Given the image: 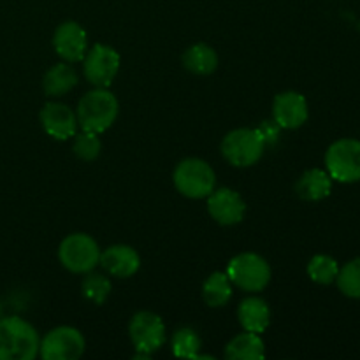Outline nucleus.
<instances>
[{
  "label": "nucleus",
  "mask_w": 360,
  "mask_h": 360,
  "mask_svg": "<svg viewBox=\"0 0 360 360\" xmlns=\"http://www.w3.org/2000/svg\"><path fill=\"white\" fill-rule=\"evenodd\" d=\"M232 297V283L227 273H213L202 285V299L210 308H221Z\"/></svg>",
  "instance_id": "412c9836"
},
{
  "label": "nucleus",
  "mask_w": 360,
  "mask_h": 360,
  "mask_svg": "<svg viewBox=\"0 0 360 360\" xmlns=\"http://www.w3.org/2000/svg\"><path fill=\"white\" fill-rule=\"evenodd\" d=\"M81 292L88 301L95 302V304H104L105 299L111 294V281L104 274L90 271L81 283Z\"/></svg>",
  "instance_id": "b1692460"
},
{
  "label": "nucleus",
  "mask_w": 360,
  "mask_h": 360,
  "mask_svg": "<svg viewBox=\"0 0 360 360\" xmlns=\"http://www.w3.org/2000/svg\"><path fill=\"white\" fill-rule=\"evenodd\" d=\"M266 357V345L257 333L238 334L225 347V359L229 360H260Z\"/></svg>",
  "instance_id": "f3484780"
},
{
  "label": "nucleus",
  "mask_w": 360,
  "mask_h": 360,
  "mask_svg": "<svg viewBox=\"0 0 360 360\" xmlns=\"http://www.w3.org/2000/svg\"><path fill=\"white\" fill-rule=\"evenodd\" d=\"M129 336L136 347L137 354L150 357L160 350L165 343V326L157 313L139 311L129 323Z\"/></svg>",
  "instance_id": "1a4fd4ad"
},
{
  "label": "nucleus",
  "mask_w": 360,
  "mask_h": 360,
  "mask_svg": "<svg viewBox=\"0 0 360 360\" xmlns=\"http://www.w3.org/2000/svg\"><path fill=\"white\" fill-rule=\"evenodd\" d=\"M72 151L79 160L91 162L101 155L102 143L98 139V134L90 132V130H83V132L74 136Z\"/></svg>",
  "instance_id": "a878e982"
},
{
  "label": "nucleus",
  "mask_w": 360,
  "mask_h": 360,
  "mask_svg": "<svg viewBox=\"0 0 360 360\" xmlns=\"http://www.w3.org/2000/svg\"><path fill=\"white\" fill-rule=\"evenodd\" d=\"M341 294L350 299H360V259L345 264L336 278Z\"/></svg>",
  "instance_id": "393cba45"
},
{
  "label": "nucleus",
  "mask_w": 360,
  "mask_h": 360,
  "mask_svg": "<svg viewBox=\"0 0 360 360\" xmlns=\"http://www.w3.org/2000/svg\"><path fill=\"white\" fill-rule=\"evenodd\" d=\"M326 167L334 181H360V141L340 139L330 144L326 153Z\"/></svg>",
  "instance_id": "0eeeda50"
},
{
  "label": "nucleus",
  "mask_w": 360,
  "mask_h": 360,
  "mask_svg": "<svg viewBox=\"0 0 360 360\" xmlns=\"http://www.w3.org/2000/svg\"><path fill=\"white\" fill-rule=\"evenodd\" d=\"M330 188H333V178L322 169H309L295 183V193L302 200H311V202L329 197Z\"/></svg>",
  "instance_id": "a211bd4d"
},
{
  "label": "nucleus",
  "mask_w": 360,
  "mask_h": 360,
  "mask_svg": "<svg viewBox=\"0 0 360 360\" xmlns=\"http://www.w3.org/2000/svg\"><path fill=\"white\" fill-rule=\"evenodd\" d=\"M120 112L118 98L108 88H95L81 97L77 104V123L83 130L101 134L116 122Z\"/></svg>",
  "instance_id": "f03ea898"
},
{
  "label": "nucleus",
  "mask_w": 360,
  "mask_h": 360,
  "mask_svg": "<svg viewBox=\"0 0 360 360\" xmlns=\"http://www.w3.org/2000/svg\"><path fill=\"white\" fill-rule=\"evenodd\" d=\"M84 338L76 327L62 326L46 333L41 340L39 355L42 360H76L84 354Z\"/></svg>",
  "instance_id": "6e6552de"
},
{
  "label": "nucleus",
  "mask_w": 360,
  "mask_h": 360,
  "mask_svg": "<svg viewBox=\"0 0 360 360\" xmlns=\"http://www.w3.org/2000/svg\"><path fill=\"white\" fill-rule=\"evenodd\" d=\"M42 129L56 141H67L77 134V116L69 105L60 102H48L41 111Z\"/></svg>",
  "instance_id": "4468645a"
},
{
  "label": "nucleus",
  "mask_w": 360,
  "mask_h": 360,
  "mask_svg": "<svg viewBox=\"0 0 360 360\" xmlns=\"http://www.w3.org/2000/svg\"><path fill=\"white\" fill-rule=\"evenodd\" d=\"M200 347H202L200 336L190 327H183V329L176 330L171 341L172 354L181 359H197Z\"/></svg>",
  "instance_id": "4be33fe9"
},
{
  "label": "nucleus",
  "mask_w": 360,
  "mask_h": 360,
  "mask_svg": "<svg viewBox=\"0 0 360 360\" xmlns=\"http://www.w3.org/2000/svg\"><path fill=\"white\" fill-rule=\"evenodd\" d=\"M340 266L329 255H315L308 264V276L319 285H330L336 281Z\"/></svg>",
  "instance_id": "5701e85b"
},
{
  "label": "nucleus",
  "mask_w": 360,
  "mask_h": 360,
  "mask_svg": "<svg viewBox=\"0 0 360 360\" xmlns=\"http://www.w3.org/2000/svg\"><path fill=\"white\" fill-rule=\"evenodd\" d=\"M105 273L115 278H130L139 271L141 257L132 246L129 245H112L108 250L101 252L98 260Z\"/></svg>",
  "instance_id": "2eb2a0df"
},
{
  "label": "nucleus",
  "mask_w": 360,
  "mask_h": 360,
  "mask_svg": "<svg viewBox=\"0 0 360 360\" xmlns=\"http://www.w3.org/2000/svg\"><path fill=\"white\" fill-rule=\"evenodd\" d=\"M53 48L67 63L81 62L88 51L86 32L76 21H63L53 34Z\"/></svg>",
  "instance_id": "9b49d317"
},
{
  "label": "nucleus",
  "mask_w": 360,
  "mask_h": 360,
  "mask_svg": "<svg viewBox=\"0 0 360 360\" xmlns=\"http://www.w3.org/2000/svg\"><path fill=\"white\" fill-rule=\"evenodd\" d=\"M183 67L197 76H210L217 70L218 55L211 46L197 42L183 53Z\"/></svg>",
  "instance_id": "aec40b11"
},
{
  "label": "nucleus",
  "mask_w": 360,
  "mask_h": 360,
  "mask_svg": "<svg viewBox=\"0 0 360 360\" xmlns=\"http://www.w3.org/2000/svg\"><path fill=\"white\" fill-rule=\"evenodd\" d=\"M77 79L79 77L72 65H69L67 62L56 63L46 70L44 77H42V88L49 97H62L76 86Z\"/></svg>",
  "instance_id": "6ab92c4d"
},
{
  "label": "nucleus",
  "mask_w": 360,
  "mask_h": 360,
  "mask_svg": "<svg viewBox=\"0 0 360 360\" xmlns=\"http://www.w3.org/2000/svg\"><path fill=\"white\" fill-rule=\"evenodd\" d=\"M266 143L259 129L231 130L221 141V155L234 167H250L262 158Z\"/></svg>",
  "instance_id": "39448f33"
},
{
  "label": "nucleus",
  "mask_w": 360,
  "mask_h": 360,
  "mask_svg": "<svg viewBox=\"0 0 360 360\" xmlns=\"http://www.w3.org/2000/svg\"><path fill=\"white\" fill-rule=\"evenodd\" d=\"M172 181L181 195L188 199H206L217 186V174L202 158H185L176 165Z\"/></svg>",
  "instance_id": "7ed1b4c3"
},
{
  "label": "nucleus",
  "mask_w": 360,
  "mask_h": 360,
  "mask_svg": "<svg viewBox=\"0 0 360 360\" xmlns=\"http://www.w3.org/2000/svg\"><path fill=\"white\" fill-rule=\"evenodd\" d=\"M260 134H262V137H264V143H271V144H274L278 141V136H280V127L276 125V123L274 122H267V123H264L262 127H260Z\"/></svg>",
  "instance_id": "bb28decb"
},
{
  "label": "nucleus",
  "mask_w": 360,
  "mask_h": 360,
  "mask_svg": "<svg viewBox=\"0 0 360 360\" xmlns=\"http://www.w3.org/2000/svg\"><path fill=\"white\" fill-rule=\"evenodd\" d=\"M120 70V55L108 44H95L83 58V74L95 88H108Z\"/></svg>",
  "instance_id": "9d476101"
},
{
  "label": "nucleus",
  "mask_w": 360,
  "mask_h": 360,
  "mask_svg": "<svg viewBox=\"0 0 360 360\" xmlns=\"http://www.w3.org/2000/svg\"><path fill=\"white\" fill-rule=\"evenodd\" d=\"M238 320L245 330L262 334L271 323V309L264 299L248 297L239 304Z\"/></svg>",
  "instance_id": "dca6fc26"
},
{
  "label": "nucleus",
  "mask_w": 360,
  "mask_h": 360,
  "mask_svg": "<svg viewBox=\"0 0 360 360\" xmlns=\"http://www.w3.org/2000/svg\"><path fill=\"white\" fill-rule=\"evenodd\" d=\"M309 109L304 95L297 91H283L273 101V122L280 129L295 130L308 122Z\"/></svg>",
  "instance_id": "ddd939ff"
},
{
  "label": "nucleus",
  "mask_w": 360,
  "mask_h": 360,
  "mask_svg": "<svg viewBox=\"0 0 360 360\" xmlns=\"http://www.w3.org/2000/svg\"><path fill=\"white\" fill-rule=\"evenodd\" d=\"M41 338L35 327L20 316L0 319V360H34Z\"/></svg>",
  "instance_id": "f257e3e1"
},
{
  "label": "nucleus",
  "mask_w": 360,
  "mask_h": 360,
  "mask_svg": "<svg viewBox=\"0 0 360 360\" xmlns=\"http://www.w3.org/2000/svg\"><path fill=\"white\" fill-rule=\"evenodd\" d=\"M207 199V213L211 214L217 224L225 225H236L243 221L246 213V204L243 197L238 192L231 188H214Z\"/></svg>",
  "instance_id": "f8f14e48"
},
{
  "label": "nucleus",
  "mask_w": 360,
  "mask_h": 360,
  "mask_svg": "<svg viewBox=\"0 0 360 360\" xmlns=\"http://www.w3.org/2000/svg\"><path fill=\"white\" fill-rule=\"evenodd\" d=\"M60 264L74 274H86L98 266L101 248L91 236L76 232L60 243L58 246Z\"/></svg>",
  "instance_id": "423d86ee"
},
{
  "label": "nucleus",
  "mask_w": 360,
  "mask_h": 360,
  "mask_svg": "<svg viewBox=\"0 0 360 360\" xmlns=\"http://www.w3.org/2000/svg\"><path fill=\"white\" fill-rule=\"evenodd\" d=\"M227 276L232 285L243 292H262L271 281V266L259 253L245 252L236 255L227 266Z\"/></svg>",
  "instance_id": "20e7f679"
}]
</instances>
